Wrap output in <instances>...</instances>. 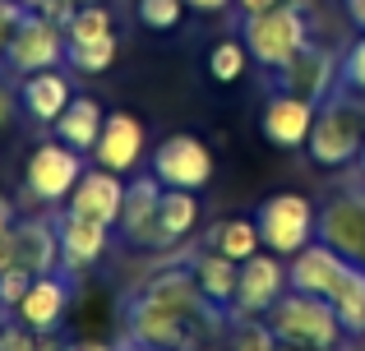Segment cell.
<instances>
[{
	"label": "cell",
	"mask_w": 365,
	"mask_h": 351,
	"mask_svg": "<svg viewBox=\"0 0 365 351\" xmlns=\"http://www.w3.org/2000/svg\"><path fill=\"white\" fill-rule=\"evenodd\" d=\"M116 56H120V42H116V33H107V37H93V42H70L65 65L74 74H107L116 65Z\"/></svg>",
	"instance_id": "obj_25"
},
{
	"label": "cell",
	"mask_w": 365,
	"mask_h": 351,
	"mask_svg": "<svg viewBox=\"0 0 365 351\" xmlns=\"http://www.w3.org/2000/svg\"><path fill=\"white\" fill-rule=\"evenodd\" d=\"M65 51H70V37L56 19H46L42 9H28L24 23L9 33L5 46V70L14 74H37V70H56L65 65Z\"/></svg>",
	"instance_id": "obj_5"
},
{
	"label": "cell",
	"mask_w": 365,
	"mask_h": 351,
	"mask_svg": "<svg viewBox=\"0 0 365 351\" xmlns=\"http://www.w3.org/2000/svg\"><path fill=\"white\" fill-rule=\"evenodd\" d=\"M250 70V51L241 37H222V42L208 46V79L213 83H236Z\"/></svg>",
	"instance_id": "obj_27"
},
{
	"label": "cell",
	"mask_w": 365,
	"mask_h": 351,
	"mask_svg": "<svg viewBox=\"0 0 365 351\" xmlns=\"http://www.w3.org/2000/svg\"><path fill=\"white\" fill-rule=\"evenodd\" d=\"M116 351H167V347H153V342H139V337H125Z\"/></svg>",
	"instance_id": "obj_41"
},
{
	"label": "cell",
	"mask_w": 365,
	"mask_h": 351,
	"mask_svg": "<svg viewBox=\"0 0 365 351\" xmlns=\"http://www.w3.org/2000/svg\"><path fill=\"white\" fill-rule=\"evenodd\" d=\"M255 222H259L264 250L282 254V259H292L296 250H305L310 241H319V208H314L305 194H296V189L268 194L264 204H259Z\"/></svg>",
	"instance_id": "obj_4"
},
{
	"label": "cell",
	"mask_w": 365,
	"mask_h": 351,
	"mask_svg": "<svg viewBox=\"0 0 365 351\" xmlns=\"http://www.w3.org/2000/svg\"><path fill=\"white\" fill-rule=\"evenodd\" d=\"M227 5L232 0H185V9H195V14H222Z\"/></svg>",
	"instance_id": "obj_37"
},
{
	"label": "cell",
	"mask_w": 365,
	"mask_h": 351,
	"mask_svg": "<svg viewBox=\"0 0 365 351\" xmlns=\"http://www.w3.org/2000/svg\"><path fill=\"white\" fill-rule=\"evenodd\" d=\"M14 204L0 194V268H9V231H14Z\"/></svg>",
	"instance_id": "obj_36"
},
{
	"label": "cell",
	"mask_w": 365,
	"mask_h": 351,
	"mask_svg": "<svg viewBox=\"0 0 365 351\" xmlns=\"http://www.w3.org/2000/svg\"><path fill=\"white\" fill-rule=\"evenodd\" d=\"M351 268H356V263L342 259V254L333 250V245H324V241H310L305 250H296L292 259H287V278H292V287L310 291V296H324V300L338 296L342 282L351 278Z\"/></svg>",
	"instance_id": "obj_11"
},
{
	"label": "cell",
	"mask_w": 365,
	"mask_h": 351,
	"mask_svg": "<svg viewBox=\"0 0 365 351\" xmlns=\"http://www.w3.org/2000/svg\"><path fill=\"white\" fill-rule=\"evenodd\" d=\"M356 172H361V180H365V148H361V157H356Z\"/></svg>",
	"instance_id": "obj_44"
},
{
	"label": "cell",
	"mask_w": 365,
	"mask_h": 351,
	"mask_svg": "<svg viewBox=\"0 0 365 351\" xmlns=\"http://www.w3.org/2000/svg\"><path fill=\"white\" fill-rule=\"evenodd\" d=\"M19 116H24V102H19V93L0 83V135H5V130H14Z\"/></svg>",
	"instance_id": "obj_35"
},
{
	"label": "cell",
	"mask_w": 365,
	"mask_h": 351,
	"mask_svg": "<svg viewBox=\"0 0 365 351\" xmlns=\"http://www.w3.org/2000/svg\"><path fill=\"white\" fill-rule=\"evenodd\" d=\"M111 231H116V226H107V222H98V217H83V213H74V208H65V213L56 217L61 268H65V273H88L93 263L107 254Z\"/></svg>",
	"instance_id": "obj_12"
},
{
	"label": "cell",
	"mask_w": 365,
	"mask_h": 351,
	"mask_svg": "<svg viewBox=\"0 0 365 351\" xmlns=\"http://www.w3.org/2000/svg\"><path fill=\"white\" fill-rule=\"evenodd\" d=\"M33 287V273L28 268H19V263H9V268H0V300H5L9 310L24 300V291Z\"/></svg>",
	"instance_id": "obj_32"
},
{
	"label": "cell",
	"mask_w": 365,
	"mask_h": 351,
	"mask_svg": "<svg viewBox=\"0 0 365 351\" xmlns=\"http://www.w3.org/2000/svg\"><path fill=\"white\" fill-rule=\"evenodd\" d=\"M74 88L65 79V70H37V74H24L19 83V102H24V116L33 125H56L61 111L70 107Z\"/></svg>",
	"instance_id": "obj_20"
},
{
	"label": "cell",
	"mask_w": 365,
	"mask_h": 351,
	"mask_svg": "<svg viewBox=\"0 0 365 351\" xmlns=\"http://www.w3.org/2000/svg\"><path fill=\"white\" fill-rule=\"evenodd\" d=\"M9 263L28 268L33 278H42V273H61V241H56V222H46V217L14 222V231H9Z\"/></svg>",
	"instance_id": "obj_16"
},
{
	"label": "cell",
	"mask_w": 365,
	"mask_h": 351,
	"mask_svg": "<svg viewBox=\"0 0 365 351\" xmlns=\"http://www.w3.org/2000/svg\"><path fill=\"white\" fill-rule=\"evenodd\" d=\"M9 324V305H5V300H0V328H5Z\"/></svg>",
	"instance_id": "obj_43"
},
{
	"label": "cell",
	"mask_w": 365,
	"mask_h": 351,
	"mask_svg": "<svg viewBox=\"0 0 365 351\" xmlns=\"http://www.w3.org/2000/svg\"><path fill=\"white\" fill-rule=\"evenodd\" d=\"M314 116H319V102L296 98V93H273L264 102V116H259V130L273 148H305L310 144Z\"/></svg>",
	"instance_id": "obj_14"
},
{
	"label": "cell",
	"mask_w": 365,
	"mask_h": 351,
	"mask_svg": "<svg viewBox=\"0 0 365 351\" xmlns=\"http://www.w3.org/2000/svg\"><path fill=\"white\" fill-rule=\"evenodd\" d=\"M107 33H116V28H111V9L98 5V0H83L70 14V23H65V37H70V42H93V37H107Z\"/></svg>",
	"instance_id": "obj_29"
},
{
	"label": "cell",
	"mask_w": 365,
	"mask_h": 351,
	"mask_svg": "<svg viewBox=\"0 0 365 351\" xmlns=\"http://www.w3.org/2000/svg\"><path fill=\"white\" fill-rule=\"evenodd\" d=\"M102 125H107V111L98 107V98H88V93H74L70 107L61 111V120H56V139L70 148H79V153H93V144H98Z\"/></svg>",
	"instance_id": "obj_22"
},
{
	"label": "cell",
	"mask_w": 365,
	"mask_h": 351,
	"mask_svg": "<svg viewBox=\"0 0 365 351\" xmlns=\"http://www.w3.org/2000/svg\"><path fill=\"white\" fill-rule=\"evenodd\" d=\"M125 337H139V342L167 347V351H199L204 337L190 324H180L171 310H162L158 300H148L143 291H134L130 305H125Z\"/></svg>",
	"instance_id": "obj_9"
},
{
	"label": "cell",
	"mask_w": 365,
	"mask_h": 351,
	"mask_svg": "<svg viewBox=\"0 0 365 351\" xmlns=\"http://www.w3.org/2000/svg\"><path fill=\"white\" fill-rule=\"evenodd\" d=\"M195 226H199V194L195 189H162L158 217H153L143 245H148V250H171V245H180Z\"/></svg>",
	"instance_id": "obj_19"
},
{
	"label": "cell",
	"mask_w": 365,
	"mask_h": 351,
	"mask_svg": "<svg viewBox=\"0 0 365 351\" xmlns=\"http://www.w3.org/2000/svg\"><path fill=\"white\" fill-rule=\"evenodd\" d=\"M190 273H195L199 291H204L217 310L236 305V287H241V263L236 259H227V254H217V250H204V254H195Z\"/></svg>",
	"instance_id": "obj_23"
},
{
	"label": "cell",
	"mask_w": 365,
	"mask_h": 351,
	"mask_svg": "<svg viewBox=\"0 0 365 351\" xmlns=\"http://www.w3.org/2000/svg\"><path fill=\"white\" fill-rule=\"evenodd\" d=\"M282 351H314V347H282Z\"/></svg>",
	"instance_id": "obj_46"
},
{
	"label": "cell",
	"mask_w": 365,
	"mask_h": 351,
	"mask_svg": "<svg viewBox=\"0 0 365 351\" xmlns=\"http://www.w3.org/2000/svg\"><path fill=\"white\" fill-rule=\"evenodd\" d=\"M264 319L273 324V333H277V342H282V347L338 351L342 337H347V328H342L333 300L310 296V291H296V287H287V296L277 300V305L268 310Z\"/></svg>",
	"instance_id": "obj_1"
},
{
	"label": "cell",
	"mask_w": 365,
	"mask_h": 351,
	"mask_svg": "<svg viewBox=\"0 0 365 351\" xmlns=\"http://www.w3.org/2000/svg\"><path fill=\"white\" fill-rule=\"evenodd\" d=\"M208 250H217V254H227V259L245 263L250 254L264 250V241H259V222H255V217H222V222L213 226Z\"/></svg>",
	"instance_id": "obj_24"
},
{
	"label": "cell",
	"mask_w": 365,
	"mask_h": 351,
	"mask_svg": "<svg viewBox=\"0 0 365 351\" xmlns=\"http://www.w3.org/2000/svg\"><path fill=\"white\" fill-rule=\"evenodd\" d=\"M342 5H347V14H351V23L361 28L365 33V0H342Z\"/></svg>",
	"instance_id": "obj_39"
},
{
	"label": "cell",
	"mask_w": 365,
	"mask_h": 351,
	"mask_svg": "<svg viewBox=\"0 0 365 351\" xmlns=\"http://www.w3.org/2000/svg\"><path fill=\"white\" fill-rule=\"evenodd\" d=\"M365 148V102H351V93H333V98L319 102V116H314V130H310V153L314 167H351Z\"/></svg>",
	"instance_id": "obj_2"
},
{
	"label": "cell",
	"mask_w": 365,
	"mask_h": 351,
	"mask_svg": "<svg viewBox=\"0 0 365 351\" xmlns=\"http://www.w3.org/2000/svg\"><path fill=\"white\" fill-rule=\"evenodd\" d=\"M338 93H361L365 98V33L342 51V61H338Z\"/></svg>",
	"instance_id": "obj_31"
},
{
	"label": "cell",
	"mask_w": 365,
	"mask_h": 351,
	"mask_svg": "<svg viewBox=\"0 0 365 351\" xmlns=\"http://www.w3.org/2000/svg\"><path fill=\"white\" fill-rule=\"evenodd\" d=\"M83 172H88V167H83L79 148L61 144V139H46V144H37L33 153H28L24 185H28V194H33L37 204H65V199L74 194V185H79Z\"/></svg>",
	"instance_id": "obj_6"
},
{
	"label": "cell",
	"mask_w": 365,
	"mask_h": 351,
	"mask_svg": "<svg viewBox=\"0 0 365 351\" xmlns=\"http://www.w3.org/2000/svg\"><path fill=\"white\" fill-rule=\"evenodd\" d=\"M65 310H70V287H65V278L61 273H42V278H33V287L24 291L14 315H19V324H28L37 337H51L56 328H61Z\"/></svg>",
	"instance_id": "obj_17"
},
{
	"label": "cell",
	"mask_w": 365,
	"mask_h": 351,
	"mask_svg": "<svg viewBox=\"0 0 365 351\" xmlns=\"http://www.w3.org/2000/svg\"><path fill=\"white\" fill-rule=\"evenodd\" d=\"M241 42L250 51V61H259L268 74L292 65L296 56L310 46V33H305V14L301 5H273L259 9V14H241Z\"/></svg>",
	"instance_id": "obj_3"
},
{
	"label": "cell",
	"mask_w": 365,
	"mask_h": 351,
	"mask_svg": "<svg viewBox=\"0 0 365 351\" xmlns=\"http://www.w3.org/2000/svg\"><path fill=\"white\" fill-rule=\"evenodd\" d=\"M24 5H28V9H42V5H46V0H24Z\"/></svg>",
	"instance_id": "obj_45"
},
{
	"label": "cell",
	"mask_w": 365,
	"mask_h": 351,
	"mask_svg": "<svg viewBox=\"0 0 365 351\" xmlns=\"http://www.w3.org/2000/svg\"><path fill=\"white\" fill-rule=\"evenodd\" d=\"M65 351H116V347H107V342H98V337H79V342H70Z\"/></svg>",
	"instance_id": "obj_38"
},
{
	"label": "cell",
	"mask_w": 365,
	"mask_h": 351,
	"mask_svg": "<svg viewBox=\"0 0 365 351\" xmlns=\"http://www.w3.org/2000/svg\"><path fill=\"white\" fill-rule=\"evenodd\" d=\"M268 83H273V93H296V98L324 102V98L338 93V61H333L324 46L310 42L292 65H282V70L268 74Z\"/></svg>",
	"instance_id": "obj_13"
},
{
	"label": "cell",
	"mask_w": 365,
	"mask_h": 351,
	"mask_svg": "<svg viewBox=\"0 0 365 351\" xmlns=\"http://www.w3.org/2000/svg\"><path fill=\"white\" fill-rule=\"evenodd\" d=\"M227 347H232V351H282L273 324H268V319H259V315H232Z\"/></svg>",
	"instance_id": "obj_26"
},
{
	"label": "cell",
	"mask_w": 365,
	"mask_h": 351,
	"mask_svg": "<svg viewBox=\"0 0 365 351\" xmlns=\"http://www.w3.org/2000/svg\"><path fill=\"white\" fill-rule=\"evenodd\" d=\"M319 241L365 268V180L351 189H338L319 208Z\"/></svg>",
	"instance_id": "obj_8"
},
{
	"label": "cell",
	"mask_w": 365,
	"mask_h": 351,
	"mask_svg": "<svg viewBox=\"0 0 365 351\" xmlns=\"http://www.w3.org/2000/svg\"><path fill=\"white\" fill-rule=\"evenodd\" d=\"M70 208L83 213V217H98V222L116 226L120 208H125V180L116 172H107V167H88V172L79 176V185H74V194H70Z\"/></svg>",
	"instance_id": "obj_18"
},
{
	"label": "cell",
	"mask_w": 365,
	"mask_h": 351,
	"mask_svg": "<svg viewBox=\"0 0 365 351\" xmlns=\"http://www.w3.org/2000/svg\"><path fill=\"white\" fill-rule=\"evenodd\" d=\"M143 139H148V135H143L139 116H130V111H111L88 157H93V167H107V172L125 176V172H134V167H139Z\"/></svg>",
	"instance_id": "obj_15"
},
{
	"label": "cell",
	"mask_w": 365,
	"mask_h": 351,
	"mask_svg": "<svg viewBox=\"0 0 365 351\" xmlns=\"http://www.w3.org/2000/svg\"><path fill=\"white\" fill-rule=\"evenodd\" d=\"M28 5L24 0H0V65H5V46H9V33L24 23Z\"/></svg>",
	"instance_id": "obj_33"
},
{
	"label": "cell",
	"mask_w": 365,
	"mask_h": 351,
	"mask_svg": "<svg viewBox=\"0 0 365 351\" xmlns=\"http://www.w3.org/2000/svg\"><path fill=\"white\" fill-rule=\"evenodd\" d=\"M292 278H287V259L273 250H259L241 263V287H236V305L232 315H259L264 319L277 300L287 296Z\"/></svg>",
	"instance_id": "obj_10"
},
{
	"label": "cell",
	"mask_w": 365,
	"mask_h": 351,
	"mask_svg": "<svg viewBox=\"0 0 365 351\" xmlns=\"http://www.w3.org/2000/svg\"><path fill=\"white\" fill-rule=\"evenodd\" d=\"M37 351H65V347H56L51 337H42V342H37Z\"/></svg>",
	"instance_id": "obj_42"
},
{
	"label": "cell",
	"mask_w": 365,
	"mask_h": 351,
	"mask_svg": "<svg viewBox=\"0 0 365 351\" xmlns=\"http://www.w3.org/2000/svg\"><path fill=\"white\" fill-rule=\"evenodd\" d=\"M37 342H42V337H37L28 324H5L0 328V351H37Z\"/></svg>",
	"instance_id": "obj_34"
},
{
	"label": "cell",
	"mask_w": 365,
	"mask_h": 351,
	"mask_svg": "<svg viewBox=\"0 0 365 351\" xmlns=\"http://www.w3.org/2000/svg\"><path fill=\"white\" fill-rule=\"evenodd\" d=\"M148 172L162 180L167 189H204L213 180V148L204 144L199 135H167L148 157Z\"/></svg>",
	"instance_id": "obj_7"
},
{
	"label": "cell",
	"mask_w": 365,
	"mask_h": 351,
	"mask_svg": "<svg viewBox=\"0 0 365 351\" xmlns=\"http://www.w3.org/2000/svg\"><path fill=\"white\" fill-rule=\"evenodd\" d=\"M134 19L148 33H171L185 19V0H134Z\"/></svg>",
	"instance_id": "obj_30"
},
{
	"label": "cell",
	"mask_w": 365,
	"mask_h": 351,
	"mask_svg": "<svg viewBox=\"0 0 365 351\" xmlns=\"http://www.w3.org/2000/svg\"><path fill=\"white\" fill-rule=\"evenodd\" d=\"M162 180L158 176H139L125 185V208H120V222H116V236L130 245H143V236H148L153 217H158V204H162Z\"/></svg>",
	"instance_id": "obj_21"
},
{
	"label": "cell",
	"mask_w": 365,
	"mask_h": 351,
	"mask_svg": "<svg viewBox=\"0 0 365 351\" xmlns=\"http://www.w3.org/2000/svg\"><path fill=\"white\" fill-rule=\"evenodd\" d=\"M236 5H241V14H259V9H273L282 0H236Z\"/></svg>",
	"instance_id": "obj_40"
},
{
	"label": "cell",
	"mask_w": 365,
	"mask_h": 351,
	"mask_svg": "<svg viewBox=\"0 0 365 351\" xmlns=\"http://www.w3.org/2000/svg\"><path fill=\"white\" fill-rule=\"evenodd\" d=\"M333 310H338L347 333H365V268L361 263L351 268V278L342 282V291L333 296Z\"/></svg>",
	"instance_id": "obj_28"
}]
</instances>
